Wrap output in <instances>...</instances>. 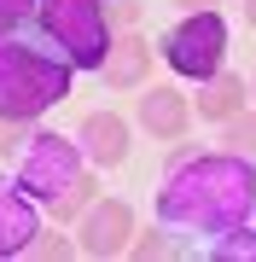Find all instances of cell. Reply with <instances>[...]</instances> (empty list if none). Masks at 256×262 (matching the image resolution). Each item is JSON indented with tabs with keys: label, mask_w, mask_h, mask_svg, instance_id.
Returning a JSON list of instances; mask_svg holds the SVG:
<instances>
[{
	"label": "cell",
	"mask_w": 256,
	"mask_h": 262,
	"mask_svg": "<svg viewBox=\"0 0 256 262\" xmlns=\"http://www.w3.org/2000/svg\"><path fill=\"white\" fill-rule=\"evenodd\" d=\"M146 70H152V47H146L134 29L123 41H111V53H105V64H99L105 88H134V82H146Z\"/></svg>",
	"instance_id": "52a82bcc"
},
{
	"label": "cell",
	"mask_w": 256,
	"mask_h": 262,
	"mask_svg": "<svg viewBox=\"0 0 256 262\" xmlns=\"http://www.w3.org/2000/svg\"><path fill=\"white\" fill-rule=\"evenodd\" d=\"M105 18L123 24V29H134V24H140V0H111V6H105Z\"/></svg>",
	"instance_id": "9a60e30c"
},
{
	"label": "cell",
	"mask_w": 256,
	"mask_h": 262,
	"mask_svg": "<svg viewBox=\"0 0 256 262\" xmlns=\"http://www.w3.org/2000/svg\"><path fill=\"white\" fill-rule=\"evenodd\" d=\"M245 18H250V24H256V0H245Z\"/></svg>",
	"instance_id": "e0dca14e"
},
{
	"label": "cell",
	"mask_w": 256,
	"mask_h": 262,
	"mask_svg": "<svg viewBox=\"0 0 256 262\" xmlns=\"http://www.w3.org/2000/svg\"><path fill=\"white\" fill-rule=\"evenodd\" d=\"M35 6H41V0H0V41H6L12 29H18L29 12H35Z\"/></svg>",
	"instance_id": "4fadbf2b"
},
{
	"label": "cell",
	"mask_w": 256,
	"mask_h": 262,
	"mask_svg": "<svg viewBox=\"0 0 256 262\" xmlns=\"http://www.w3.org/2000/svg\"><path fill=\"white\" fill-rule=\"evenodd\" d=\"M140 128L157 134V140H180V134H187V99H180L175 88L146 94V99H140Z\"/></svg>",
	"instance_id": "9c48e42d"
},
{
	"label": "cell",
	"mask_w": 256,
	"mask_h": 262,
	"mask_svg": "<svg viewBox=\"0 0 256 262\" xmlns=\"http://www.w3.org/2000/svg\"><path fill=\"white\" fill-rule=\"evenodd\" d=\"M82 151H87L94 163H105V169L123 163V158H128V122L111 117V111H94V117L82 122Z\"/></svg>",
	"instance_id": "ba28073f"
},
{
	"label": "cell",
	"mask_w": 256,
	"mask_h": 262,
	"mask_svg": "<svg viewBox=\"0 0 256 262\" xmlns=\"http://www.w3.org/2000/svg\"><path fill=\"white\" fill-rule=\"evenodd\" d=\"M227 140L239 151H256V117H233V128H227Z\"/></svg>",
	"instance_id": "5bb4252c"
},
{
	"label": "cell",
	"mask_w": 256,
	"mask_h": 262,
	"mask_svg": "<svg viewBox=\"0 0 256 262\" xmlns=\"http://www.w3.org/2000/svg\"><path fill=\"white\" fill-rule=\"evenodd\" d=\"M180 6H198V12H204V6H210V0H180Z\"/></svg>",
	"instance_id": "ac0fdd59"
},
{
	"label": "cell",
	"mask_w": 256,
	"mask_h": 262,
	"mask_svg": "<svg viewBox=\"0 0 256 262\" xmlns=\"http://www.w3.org/2000/svg\"><path fill=\"white\" fill-rule=\"evenodd\" d=\"M35 256H47V262H58V256H70V245L64 239H41V251Z\"/></svg>",
	"instance_id": "2e32d148"
},
{
	"label": "cell",
	"mask_w": 256,
	"mask_h": 262,
	"mask_svg": "<svg viewBox=\"0 0 256 262\" xmlns=\"http://www.w3.org/2000/svg\"><path fill=\"white\" fill-rule=\"evenodd\" d=\"M35 29L53 41L76 70H99L111 53V18L105 0H41L35 6Z\"/></svg>",
	"instance_id": "3957f363"
},
{
	"label": "cell",
	"mask_w": 256,
	"mask_h": 262,
	"mask_svg": "<svg viewBox=\"0 0 256 262\" xmlns=\"http://www.w3.org/2000/svg\"><path fill=\"white\" fill-rule=\"evenodd\" d=\"M70 58H53L29 41H0V122H29L35 111H47L70 94Z\"/></svg>",
	"instance_id": "7a4b0ae2"
},
{
	"label": "cell",
	"mask_w": 256,
	"mask_h": 262,
	"mask_svg": "<svg viewBox=\"0 0 256 262\" xmlns=\"http://www.w3.org/2000/svg\"><path fill=\"white\" fill-rule=\"evenodd\" d=\"M221 53H227V24L216 12H192L163 35V58L175 64V76H192V82H210L221 70Z\"/></svg>",
	"instance_id": "277c9868"
},
{
	"label": "cell",
	"mask_w": 256,
	"mask_h": 262,
	"mask_svg": "<svg viewBox=\"0 0 256 262\" xmlns=\"http://www.w3.org/2000/svg\"><path fill=\"white\" fill-rule=\"evenodd\" d=\"M128 233H134V215H128V204H117V198H99V204L82 215V251L87 256L128 251Z\"/></svg>",
	"instance_id": "8992f818"
},
{
	"label": "cell",
	"mask_w": 256,
	"mask_h": 262,
	"mask_svg": "<svg viewBox=\"0 0 256 262\" xmlns=\"http://www.w3.org/2000/svg\"><path fill=\"white\" fill-rule=\"evenodd\" d=\"M94 192H99V181H94V175H76V181H70V187L47 204V215H53V222H70L76 210H87V204H94Z\"/></svg>",
	"instance_id": "7c38bea8"
},
{
	"label": "cell",
	"mask_w": 256,
	"mask_h": 262,
	"mask_svg": "<svg viewBox=\"0 0 256 262\" xmlns=\"http://www.w3.org/2000/svg\"><path fill=\"white\" fill-rule=\"evenodd\" d=\"M29 204H35V198H29L24 187L18 192H12V187H0V251H24V245H29V233H35V210H29Z\"/></svg>",
	"instance_id": "30bf717a"
},
{
	"label": "cell",
	"mask_w": 256,
	"mask_h": 262,
	"mask_svg": "<svg viewBox=\"0 0 256 262\" xmlns=\"http://www.w3.org/2000/svg\"><path fill=\"white\" fill-rule=\"evenodd\" d=\"M256 204V175L239 158H192L180 151V175L157 192L163 222H187L204 233H233Z\"/></svg>",
	"instance_id": "6da1fadb"
},
{
	"label": "cell",
	"mask_w": 256,
	"mask_h": 262,
	"mask_svg": "<svg viewBox=\"0 0 256 262\" xmlns=\"http://www.w3.org/2000/svg\"><path fill=\"white\" fill-rule=\"evenodd\" d=\"M239 111H245V82L239 76H210V88H204V99H198V117H210V122H233Z\"/></svg>",
	"instance_id": "8fae6325"
},
{
	"label": "cell",
	"mask_w": 256,
	"mask_h": 262,
	"mask_svg": "<svg viewBox=\"0 0 256 262\" xmlns=\"http://www.w3.org/2000/svg\"><path fill=\"white\" fill-rule=\"evenodd\" d=\"M76 175H82V158H76V146H70L64 134H35V151L24 158V175H18V187H24L29 198H41V204H53V198L64 192Z\"/></svg>",
	"instance_id": "5b68a950"
}]
</instances>
